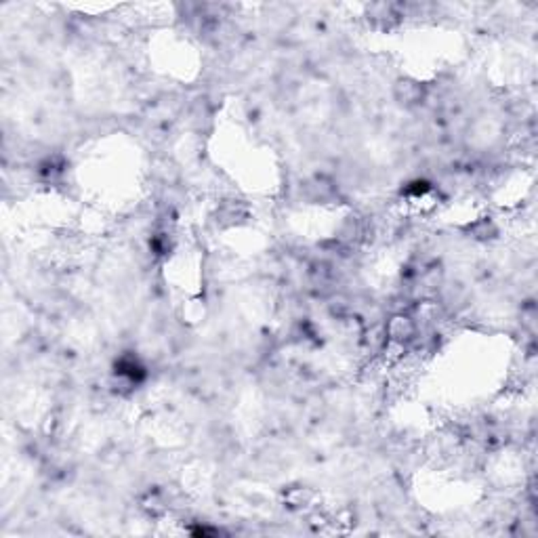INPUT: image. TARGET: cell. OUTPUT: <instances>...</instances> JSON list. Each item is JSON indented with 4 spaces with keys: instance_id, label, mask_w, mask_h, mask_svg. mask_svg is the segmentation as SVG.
I'll list each match as a JSON object with an SVG mask.
<instances>
[{
    "instance_id": "obj_1",
    "label": "cell",
    "mask_w": 538,
    "mask_h": 538,
    "mask_svg": "<svg viewBox=\"0 0 538 538\" xmlns=\"http://www.w3.org/2000/svg\"><path fill=\"white\" fill-rule=\"evenodd\" d=\"M385 335L391 343L395 345H404V343H410L414 337H416V324L412 318L404 316V314H395L387 326H385Z\"/></svg>"
},
{
    "instance_id": "obj_2",
    "label": "cell",
    "mask_w": 538,
    "mask_h": 538,
    "mask_svg": "<svg viewBox=\"0 0 538 538\" xmlns=\"http://www.w3.org/2000/svg\"><path fill=\"white\" fill-rule=\"evenodd\" d=\"M395 97L400 103L404 106H416V103H423L425 99V89L419 85V82H412V80H400L395 85Z\"/></svg>"
},
{
    "instance_id": "obj_3",
    "label": "cell",
    "mask_w": 538,
    "mask_h": 538,
    "mask_svg": "<svg viewBox=\"0 0 538 538\" xmlns=\"http://www.w3.org/2000/svg\"><path fill=\"white\" fill-rule=\"evenodd\" d=\"M305 191L316 202H328L337 194V187H335L333 181L324 179V177H316V179L305 183Z\"/></svg>"
}]
</instances>
